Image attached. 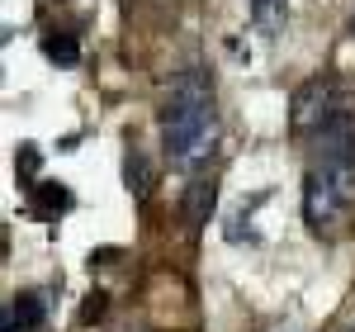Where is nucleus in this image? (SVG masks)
<instances>
[{
  "label": "nucleus",
  "instance_id": "obj_1",
  "mask_svg": "<svg viewBox=\"0 0 355 332\" xmlns=\"http://www.w3.org/2000/svg\"><path fill=\"white\" fill-rule=\"evenodd\" d=\"M162 142L175 171L209 166L218 147V110H214V85L204 72H180L162 105Z\"/></svg>",
  "mask_w": 355,
  "mask_h": 332
},
{
  "label": "nucleus",
  "instance_id": "obj_2",
  "mask_svg": "<svg viewBox=\"0 0 355 332\" xmlns=\"http://www.w3.org/2000/svg\"><path fill=\"white\" fill-rule=\"evenodd\" d=\"M355 214V162L318 157L303 176V219L318 238L341 233Z\"/></svg>",
  "mask_w": 355,
  "mask_h": 332
},
{
  "label": "nucleus",
  "instance_id": "obj_3",
  "mask_svg": "<svg viewBox=\"0 0 355 332\" xmlns=\"http://www.w3.org/2000/svg\"><path fill=\"white\" fill-rule=\"evenodd\" d=\"M341 105H346V95H341L327 76H313V81H303L299 90H294V100H289V128H294L299 138L303 133H318Z\"/></svg>",
  "mask_w": 355,
  "mask_h": 332
},
{
  "label": "nucleus",
  "instance_id": "obj_4",
  "mask_svg": "<svg viewBox=\"0 0 355 332\" xmlns=\"http://www.w3.org/2000/svg\"><path fill=\"white\" fill-rule=\"evenodd\" d=\"M43 318H48L43 294H38V290H24V294H15V299L5 304V323H0V332H33V328H43Z\"/></svg>",
  "mask_w": 355,
  "mask_h": 332
},
{
  "label": "nucleus",
  "instance_id": "obj_5",
  "mask_svg": "<svg viewBox=\"0 0 355 332\" xmlns=\"http://www.w3.org/2000/svg\"><path fill=\"white\" fill-rule=\"evenodd\" d=\"M218 209V181L209 176H199V181H190V190H185V204H180V214H185V228L190 233H199L204 223H209V214Z\"/></svg>",
  "mask_w": 355,
  "mask_h": 332
},
{
  "label": "nucleus",
  "instance_id": "obj_6",
  "mask_svg": "<svg viewBox=\"0 0 355 332\" xmlns=\"http://www.w3.org/2000/svg\"><path fill=\"white\" fill-rule=\"evenodd\" d=\"M123 185L133 190V199H147V194L157 190V166H152V157L142 147L123 152Z\"/></svg>",
  "mask_w": 355,
  "mask_h": 332
},
{
  "label": "nucleus",
  "instance_id": "obj_7",
  "mask_svg": "<svg viewBox=\"0 0 355 332\" xmlns=\"http://www.w3.org/2000/svg\"><path fill=\"white\" fill-rule=\"evenodd\" d=\"M28 209H33L38 219H57V214L71 209V190H67V185H53V181H43V185L28 190Z\"/></svg>",
  "mask_w": 355,
  "mask_h": 332
},
{
  "label": "nucleus",
  "instance_id": "obj_8",
  "mask_svg": "<svg viewBox=\"0 0 355 332\" xmlns=\"http://www.w3.org/2000/svg\"><path fill=\"white\" fill-rule=\"evenodd\" d=\"M284 15H289V0H251V24L261 33H279Z\"/></svg>",
  "mask_w": 355,
  "mask_h": 332
},
{
  "label": "nucleus",
  "instance_id": "obj_9",
  "mask_svg": "<svg viewBox=\"0 0 355 332\" xmlns=\"http://www.w3.org/2000/svg\"><path fill=\"white\" fill-rule=\"evenodd\" d=\"M43 53H48V62H57V67H76V62H81V48H76L71 33H48V38H43Z\"/></svg>",
  "mask_w": 355,
  "mask_h": 332
},
{
  "label": "nucleus",
  "instance_id": "obj_10",
  "mask_svg": "<svg viewBox=\"0 0 355 332\" xmlns=\"http://www.w3.org/2000/svg\"><path fill=\"white\" fill-rule=\"evenodd\" d=\"M15 166H19V176H24V181H33V176H38V147L24 142V147H19V157H15Z\"/></svg>",
  "mask_w": 355,
  "mask_h": 332
},
{
  "label": "nucleus",
  "instance_id": "obj_11",
  "mask_svg": "<svg viewBox=\"0 0 355 332\" xmlns=\"http://www.w3.org/2000/svg\"><path fill=\"white\" fill-rule=\"evenodd\" d=\"M105 304H110V299H105V294H100V290H95V294H90V299H85V308H81V323H95V318H100V313H105Z\"/></svg>",
  "mask_w": 355,
  "mask_h": 332
}]
</instances>
